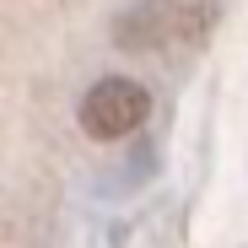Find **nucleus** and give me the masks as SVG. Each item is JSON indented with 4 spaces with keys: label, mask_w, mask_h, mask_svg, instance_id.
<instances>
[{
    "label": "nucleus",
    "mask_w": 248,
    "mask_h": 248,
    "mask_svg": "<svg viewBox=\"0 0 248 248\" xmlns=\"http://www.w3.org/2000/svg\"><path fill=\"white\" fill-rule=\"evenodd\" d=\"M151 113V92L130 76H103L97 87L81 97V130L92 140H124L130 130H140Z\"/></svg>",
    "instance_id": "nucleus-2"
},
{
    "label": "nucleus",
    "mask_w": 248,
    "mask_h": 248,
    "mask_svg": "<svg viewBox=\"0 0 248 248\" xmlns=\"http://www.w3.org/2000/svg\"><path fill=\"white\" fill-rule=\"evenodd\" d=\"M205 27H211V16H205L200 0H135L113 22V38L130 54H168V49L200 44Z\"/></svg>",
    "instance_id": "nucleus-1"
}]
</instances>
